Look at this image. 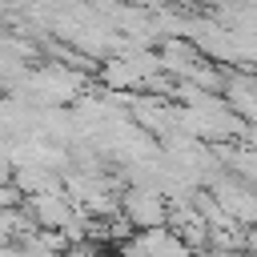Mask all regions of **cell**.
Instances as JSON below:
<instances>
[{"mask_svg":"<svg viewBox=\"0 0 257 257\" xmlns=\"http://www.w3.org/2000/svg\"><path fill=\"white\" fill-rule=\"evenodd\" d=\"M169 197L157 193V189H124L120 193V213L128 217V225L137 233H149V229H169Z\"/></svg>","mask_w":257,"mask_h":257,"instance_id":"cell-1","label":"cell"},{"mask_svg":"<svg viewBox=\"0 0 257 257\" xmlns=\"http://www.w3.org/2000/svg\"><path fill=\"white\" fill-rule=\"evenodd\" d=\"M24 209L32 213V221H36L40 229H56V233H64V229L72 225V217H76V205L68 201V193H40V197H28Z\"/></svg>","mask_w":257,"mask_h":257,"instance_id":"cell-2","label":"cell"},{"mask_svg":"<svg viewBox=\"0 0 257 257\" xmlns=\"http://www.w3.org/2000/svg\"><path fill=\"white\" fill-rule=\"evenodd\" d=\"M100 88H108V92H133V88H145V80H141V72L124 60V56H108L104 64H100Z\"/></svg>","mask_w":257,"mask_h":257,"instance_id":"cell-3","label":"cell"},{"mask_svg":"<svg viewBox=\"0 0 257 257\" xmlns=\"http://www.w3.org/2000/svg\"><path fill=\"white\" fill-rule=\"evenodd\" d=\"M205 257H249V253H225V249H213V253H205Z\"/></svg>","mask_w":257,"mask_h":257,"instance_id":"cell-4","label":"cell"}]
</instances>
